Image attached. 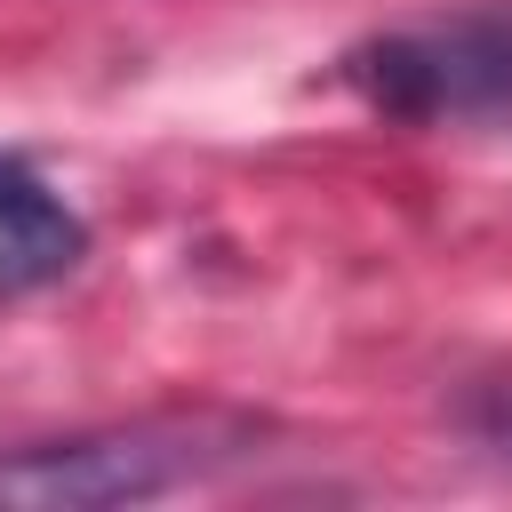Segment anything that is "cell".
<instances>
[{
    "mask_svg": "<svg viewBox=\"0 0 512 512\" xmlns=\"http://www.w3.org/2000/svg\"><path fill=\"white\" fill-rule=\"evenodd\" d=\"M240 424H120L80 432L48 448L0 456V504L8 512H104V504H152L168 488L208 480L240 456Z\"/></svg>",
    "mask_w": 512,
    "mask_h": 512,
    "instance_id": "obj_1",
    "label": "cell"
},
{
    "mask_svg": "<svg viewBox=\"0 0 512 512\" xmlns=\"http://www.w3.org/2000/svg\"><path fill=\"white\" fill-rule=\"evenodd\" d=\"M344 80L392 120L512 128V8H472L440 24L376 32L344 56Z\"/></svg>",
    "mask_w": 512,
    "mask_h": 512,
    "instance_id": "obj_2",
    "label": "cell"
},
{
    "mask_svg": "<svg viewBox=\"0 0 512 512\" xmlns=\"http://www.w3.org/2000/svg\"><path fill=\"white\" fill-rule=\"evenodd\" d=\"M72 256H80V216L16 152H0V288L56 280Z\"/></svg>",
    "mask_w": 512,
    "mask_h": 512,
    "instance_id": "obj_3",
    "label": "cell"
},
{
    "mask_svg": "<svg viewBox=\"0 0 512 512\" xmlns=\"http://www.w3.org/2000/svg\"><path fill=\"white\" fill-rule=\"evenodd\" d=\"M464 432L512 464V384H488L480 400H464Z\"/></svg>",
    "mask_w": 512,
    "mask_h": 512,
    "instance_id": "obj_4",
    "label": "cell"
}]
</instances>
